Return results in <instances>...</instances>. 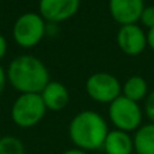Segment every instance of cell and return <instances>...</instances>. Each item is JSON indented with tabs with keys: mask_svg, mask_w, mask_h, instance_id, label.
<instances>
[{
	"mask_svg": "<svg viewBox=\"0 0 154 154\" xmlns=\"http://www.w3.org/2000/svg\"><path fill=\"white\" fill-rule=\"evenodd\" d=\"M7 80L20 93H41L50 82V76L39 58L23 54L10 62Z\"/></svg>",
	"mask_w": 154,
	"mask_h": 154,
	"instance_id": "obj_1",
	"label": "cell"
},
{
	"mask_svg": "<svg viewBox=\"0 0 154 154\" xmlns=\"http://www.w3.org/2000/svg\"><path fill=\"white\" fill-rule=\"evenodd\" d=\"M69 138L77 149L95 152L103 149L109 130L107 122L99 112L81 111L69 123Z\"/></svg>",
	"mask_w": 154,
	"mask_h": 154,
	"instance_id": "obj_2",
	"label": "cell"
},
{
	"mask_svg": "<svg viewBox=\"0 0 154 154\" xmlns=\"http://www.w3.org/2000/svg\"><path fill=\"white\" fill-rule=\"evenodd\" d=\"M46 109L41 93H20L11 107V119L19 127L30 128L43 119Z\"/></svg>",
	"mask_w": 154,
	"mask_h": 154,
	"instance_id": "obj_3",
	"label": "cell"
},
{
	"mask_svg": "<svg viewBox=\"0 0 154 154\" xmlns=\"http://www.w3.org/2000/svg\"><path fill=\"white\" fill-rule=\"evenodd\" d=\"M45 19L35 12H26L15 20L12 27L14 41L20 48H34L42 41L46 32Z\"/></svg>",
	"mask_w": 154,
	"mask_h": 154,
	"instance_id": "obj_4",
	"label": "cell"
},
{
	"mask_svg": "<svg viewBox=\"0 0 154 154\" xmlns=\"http://www.w3.org/2000/svg\"><path fill=\"white\" fill-rule=\"evenodd\" d=\"M108 116L116 130L130 133L137 131L142 123V109L137 101L120 95L108 107Z\"/></svg>",
	"mask_w": 154,
	"mask_h": 154,
	"instance_id": "obj_5",
	"label": "cell"
},
{
	"mask_svg": "<svg viewBox=\"0 0 154 154\" xmlns=\"http://www.w3.org/2000/svg\"><path fill=\"white\" fill-rule=\"evenodd\" d=\"M85 91L92 100L97 103L111 104L115 99H118L122 92V85L119 80L111 73L97 72L93 73L87 79Z\"/></svg>",
	"mask_w": 154,
	"mask_h": 154,
	"instance_id": "obj_6",
	"label": "cell"
},
{
	"mask_svg": "<svg viewBox=\"0 0 154 154\" xmlns=\"http://www.w3.org/2000/svg\"><path fill=\"white\" fill-rule=\"evenodd\" d=\"M39 15L50 23L64 22L75 16L80 8V0H39Z\"/></svg>",
	"mask_w": 154,
	"mask_h": 154,
	"instance_id": "obj_7",
	"label": "cell"
},
{
	"mask_svg": "<svg viewBox=\"0 0 154 154\" xmlns=\"http://www.w3.org/2000/svg\"><path fill=\"white\" fill-rule=\"evenodd\" d=\"M116 42L125 54L139 56L147 46V38L138 24H126L120 26L116 35Z\"/></svg>",
	"mask_w": 154,
	"mask_h": 154,
	"instance_id": "obj_8",
	"label": "cell"
},
{
	"mask_svg": "<svg viewBox=\"0 0 154 154\" xmlns=\"http://www.w3.org/2000/svg\"><path fill=\"white\" fill-rule=\"evenodd\" d=\"M109 14L120 26L135 24L145 8L143 0H109Z\"/></svg>",
	"mask_w": 154,
	"mask_h": 154,
	"instance_id": "obj_9",
	"label": "cell"
},
{
	"mask_svg": "<svg viewBox=\"0 0 154 154\" xmlns=\"http://www.w3.org/2000/svg\"><path fill=\"white\" fill-rule=\"evenodd\" d=\"M46 108L50 111H61L69 101V92L60 81H50L41 92Z\"/></svg>",
	"mask_w": 154,
	"mask_h": 154,
	"instance_id": "obj_10",
	"label": "cell"
},
{
	"mask_svg": "<svg viewBox=\"0 0 154 154\" xmlns=\"http://www.w3.org/2000/svg\"><path fill=\"white\" fill-rule=\"evenodd\" d=\"M106 154H133L134 142L128 133L120 130H112L108 133L103 145Z\"/></svg>",
	"mask_w": 154,
	"mask_h": 154,
	"instance_id": "obj_11",
	"label": "cell"
},
{
	"mask_svg": "<svg viewBox=\"0 0 154 154\" xmlns=\"http://www.w3.org/2000/svg\"><path fill=\"white\" fill-rule=\"evenodd\" d=\"M133 142L137 154H154V123L141 126L135 131Z\"/></svg>",
	"mask_w": 154,
	"mask_h": 154,
	"instance_id": "obj_12",
	"label": "cell"
},
{
	"mask_svg": "<svg viewBox=\"0 0 154 154\" xmlns=\"http://www.w3.org/2000/svg\"><path fill=\"white\" fill-rule=\"evenodd\" d=\"M123 96L138 103L147 95V82L143 77L133 76L123 84Z\"/></svg>",
	"mask_w": 154,
	"mask_h": 154,
	"instance_id": "obj_13",
	"label": "cell"
},
{
	"mask_svg": "<svg viewBox=\"0 0 154 154\" xmlns=\"http://www.w3.org/2000/svg\"><path fill=\"white\" fill-rule=\"evenodd\" d=\"M0 154H24V146L16 137L4 135L0 138Z\"/></svg>",
	"mask_w": 154,
	"mask_h": 154,
	"instance_id": "obj_14",
	"label": "cell"
},
{
	"mask_svg": "<svg viewBox=\"0 0 154 154\" xmlns=\"http://www.w3.org/2000/svg\"><path fill=\"white\" fill-rule=\"evenodd\" d=\"M139 22L143 24L147 29H153L154 27V7L153 5H147V7L143 8L141 14V18H139Z\"/></svg>",
	"mask_w": 154,
	"mask_h": 154,
	"instance_id": "obj_15",
	"label": "cell"
},
{
	"mask_svg": "<svg viewBox=\"0 0 154 154\" xmlns=\"http://www.w3.org/2000/svg\"><path fill=\"white\" fill-rule=\"evenodd\" d=\"M145 114L149 118V120L154 123V91L150 95H147L146 103H145Z\"/></svg>",
	"mask_w": 154,
	"mask_h": 154,
	"instance_id": "obj_16",
	"label": "cell"
},
{
	"mask_svg": "<svg viewBox=\"0 0 154 154\" xmlns=\"http://www.w3.org/2000/svg\"><path fill=\"white\" fill-rule=\"evenodd\" d=\"M5 84H7V72L3 69V66L0 65V93L4 91Z\"/></svg>",
	"mask_w": 154,
	"mask_h": 154,
	"instance_id": "obj_17",
	"label": "cell"
},
{
	"mask_svg": "<svg viewBox=\"0 0 154 154\" xmlns=\"http://www.w3.org/2000/svg\"><path fill=\"white\" fill-rule=\"evenodd\" d=\"M5 53H7V39L0 34V60L5 56Z\"/></svg>",
	"mask_w": 154,
	"mask_h": 154,
	"instance_id": "obj_18",
	"label": "cell"
},
{
	"mask_svg": "<svg viewBox=\"0 0 154 154\" xmlns=\"http://www.w3.org/2000/svg\"><path fill=\"white\" fill-rule=\"evenodd\" d=\"M146 38H147V46H149V48L154 51V27L147 31Z\"/></svg>",
	"mask_w": 154,
	"mask_h": 154,
	"instance_id": "obj_19",
	"label": "cell"
},
{
	"mask_svg": "<svg viewBox=\"0 0 154 154\" xmlns=\"http://www.w3.org/2000/svg\"><path fill=\"white\" fill-rule=\"evenodd\" d=\"M62 154H89L88 152H85V150H81V149H77V147H73V149H68L65 150Z\"/></svg>",
	"mask_w": 154,
	"mask_h": 154,
	"instance_id": "obj_20",
	"label": "cell"
}]
</instances>
